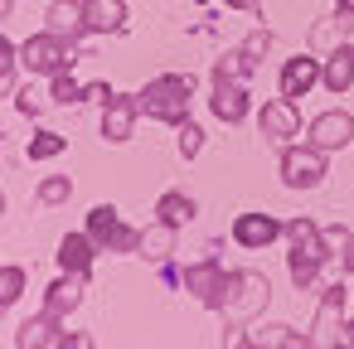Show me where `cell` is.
<instances>
[{"label":"cell","mask_w":354,"mask_h":349,"mask_svg":"<svg viewBox=\"0 0 354 349\" xmlns=\"http://www.w3.org/2000/svg\"><path fill=\"white\" fill-rule=\"evenodd\" d=\"M291 185H315L320 180V165L315 160H291V175H286Z\"/></svg>","instance_id":"3"},{"label":"cell","mask_w":354,"mask_h":349,"mask_svg":"<svg viewBox=\"0 0 354 349\" xmlns=\"http://www.w3.org/2000/svg\"><path fill=\"white\" fill-rule=\"evenodd\" d=\"M272 233H277V223H272V218H267V223H262V218H238V238H243L248 247H257V243H267Z\"/></svg>","instance_id":"1"},{"label":"cell","mask_w":354,"mask_h":349,"mask_svg":"<svg viewBox=\"0 0 354 349\" xmlns=\"http://www.w3.org/2000/svg\"><path fill=\"white\" fill-rule=\"evenodd\" d=\"M214 107H218V117H228V122H238V117H243V93H238V88H223Z\"/></svg>","instance_id":"2"},{"label":"cell","mask_w":354,"mask_h":349,"mask_svg":"<svg viewBox=\"0 0 354 349\" xmlns=\"http://www.w3.org/2000/svg\"><path fill=\"white\" fill-rule=\"evenodd\" d=\"M59 146H64V141H59V136H44V141H39V146H30V151H35V155H54V151H59Z\"/></svg>","instance_id":"5"},{"label":"cell","mask_w":354,"mask_h":349,"mask_svg":"<svg viewBox=\"0 0 354 349\" xmlns=\"http://www.w3.org/2000/svg\"><path fill=\"white\" fill-rule=\"evenodd\" d=\"M64 262H68V267H73V262L83 267V262H88V243H83V238H68V243H64Z\"/></svg>","instance_id":"4"},{"label":"cell","mask_w":354,"mask_h":349,"mask_svg":"<svg viewBox=\"0 0 354 349\" xmlns=\"http://www.w3.org/2000/svg\"><path fill=\"white\" fill-rule=\"evenodd\" d=\"M180 146H185V155H189V151L199 146V131H194V126H185V141H180Z\"/></svg>","instance_id":"6"}]
</instances>
